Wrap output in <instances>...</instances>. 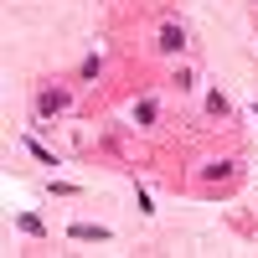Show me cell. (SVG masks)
Returning a JSON list of instances; mask_svg holds the SVG:
<instances>
[{"mask_svg":"<svg viewBox=\"0 0 258 258\" xmlns=\"http://www.w3.org/2000/svg\"><path fill=\"white\" fill-rule=\"evenodd\" d=\"M155 47H160L165 57H176V52L186 47V31H181V26H160V41H155Z\"/></svg>","mask_w":258,"mask_h":258,"instance_id":"1","label":"cell"},{"mask_svg":"<svg viewBox=\"0 0 258 258\" xmlns=\"http://www.w3.org/2000/svg\"><path fill=\"white\" fill-rule=\"evenodd\" d=\"M57 109H68V93H41L36 98V114H57Z\"/></svg>","mask_w":258,"mask_h":258,"instance_id":"2","label":"cell"},{"mask_svg":"<svg viewBox=\"0 0 258 258\" xmlns=\"http://www.w3.org/2000/svg\"><path fill=\"white\" fill-rule=\"evenodd\" d=\"M202 176H207V181H222V176H232V160H212V165H202Z\"/></svg>","mask_w":258,"mask_h":258,"instance_id":"3","label":"cell"},{"mask_svg":"<svg viewBox=\"0 0 258 258\" xmlns=\"http://www.w3.org/2000/svg\"><path fill=\"white\" fill-rule=\"evenodd\" d=\"M135 119H140V124H155V98H140V103H135Z\"/></svg>","mask_w":258,"mask_h":258,"instance_id":"4","label":"cell"},{"mask_svg":"<svg viewBox=\"0 0 258 258\" xmlns=\"http://www.w3.org/2000/svg\"><path fill=\"white\" fill-rule=\"evenodd\" d=\"M98 73H103V57H88V62H83V68H78V78H83V83H93Z\"/></svg>","mask_w":258,"mask_h":258,"instance_id":"5","label":"cell"},{"mask_svg":"<svg viewBox=\"0 0 258 258\" xmlns=\"http://www.w3.org/2000/svg\"><path fill=\"white\" fill-rule=\"evenodd\" d=\"M73 238H109V227H88V222H78Z\"/></svg>","mask_w":258,"mask_h":258,"instance_id":"6","label":"cell"},{"mask_svg":"<svg viewBox=\"0 0 258 258\" xmlns=\"http://www.w3.org/2000/svg\"><path fill=\"white\" fill-rule=\"evenodd\" d=\"M16 222H21V232H36V238L47 232V227H41V217H31V212H26V217H16Z\"/></svg>","mask_w":258,"mask_h":258,"instance_id":"7","label":"cell"}]
</instances>
